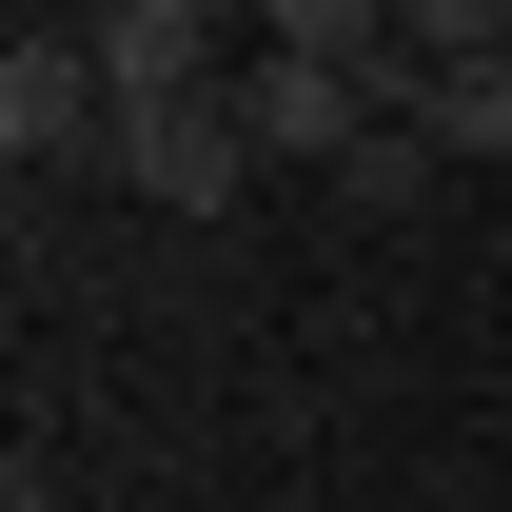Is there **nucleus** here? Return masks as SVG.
<instances>
[{"label":"nucleus","mask_w":512,"mask_h":512,"mask_svg":"<svg viewBox=\"0 0 512 512\" xmlns=\"http://www.w3.org/2000/svg\"><path fill=\"white\" fill-rule=\"evenodd\" d=\"M335 197H355V217H414V197H434V138H414V119H375V138H355V178H335Z\"/></svg>","instance_id":"6e6552de"},{"label":"nucleus","mask_w":512,"mask_h":512,"mask_svg":"<svg viewBox=\"0 0 512 512\" xmlns=\"http://www.w3.org/2000/svg\"><path fill=\"white\" fill-rule=\"evenodd\" d=\"M375 119H394V99H375L355 60H256V79H237V138H256V158H335V178H355Z\"/></svg>","instance_id":"f03ea898"},{"label":"nucleus","mask_w":512,"mask_h":512,"mask_svg":"<svg viewBox=\"0 0 512 512\" xmlns=\"http://www.w3.org/2000/svg\"><path fill=\"white\" fill-rule=\"evenodd\" d=\"M79 40H99V79H119V119H158V99H217V79H197V0H99Z\"/></svg>","instance_id":"20e7f679"},{"label":"nucleus","mask_w":512,"mask_h":512,"mask_svg":"<svg viewBox=\"0 0 512 512\" xmlns=\"http://www.w3.org/2000/svg\"><path fill=\"white\" fill-rule=\"evenodd\" d=\"M119 178L158 197V217H237L256 138H237V99H158V119H119Z\"/></svg>","instance_id":"7ed1b4c3"},{"label":"nucleus","mask_w":512,"mask_h":512,"mask_svg":"<svg viewBox=\"0 0 512 512\" xmlns=\"http://www.w3.org/2000/svg\"><path fill=\"white\" fill-rule=\"evenodd\" d=\"M0 512H99V493H40V473H20V493H0Z\"/></svg>","instance_id":"1a4fd4ad"},{"label":"nucleus","mask_w":512,"mask_h":512,"mask_svg":"<svg viewBox=\"0 0 512 512\" xmlns=\"http://www.w3.org/2000/svg\"><path fill=\"white\" fill-rule=\"evenodd\" d=\"M375 99L434 138V158H512V60H394Z\"/></svg>","instance_id":"39448f33"},{"label":"nucleus","mask_w":512,"mask_h":512,"mask_svg":"<svg viewBox=\"0 0 512 512\" xmlns=\"http://www.w3.org/2000/svg\"><path fill=\"white\" fill-rule=\"evenodd\" d=\"M394 60H512V0H394Z\"/></svg>","instance_id":"0eeeda50"},{"label":"nucleus","mask_w":512,"mask_h":512,"mask_svg":"<svg viewBox=\"0 0 512 512\" xmlns=\"http://www.w3.org/2000/svg\"><path fill=\"white\" fill-rule=\"evenodd\" d=\"M256 60H355V79H394V0H256Z\"/></svg>","instance_id":"423d86ee"},{"label":"nucleus","mask_w":512,"mask_h":512,"mask_svg":"<svg viewBox=\"0 0 512 512\" xmlns=\"http://www.w3.org/2000/svg\"><path fill=\"white\" fill-rule=\"evenodd\" d=\"M0 138H20V158H119V79H99V40L40 20V40L0 60Z\"/></svg>","instance_id":"f257e3e1"}]
</instances>
